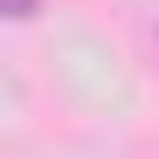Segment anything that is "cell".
I'll list each match as a JSON object with an SVG mask.
<instances>
[{
  "instance_id": "6da1fadb",
  "label": "cell",
  "mask_w": 159,
  "mask_h": 159,
  "mask_svg": "<svg viewBox=\"0 0 159 159\" xmlns=\"http://www.w3.org/2000/svg\"><path fill=\"white\" fill-rule=\"evenodd\" d=\"M35 7H42V0H7V14H14V21H28Z\"/></svg>"
}]
</instances>
